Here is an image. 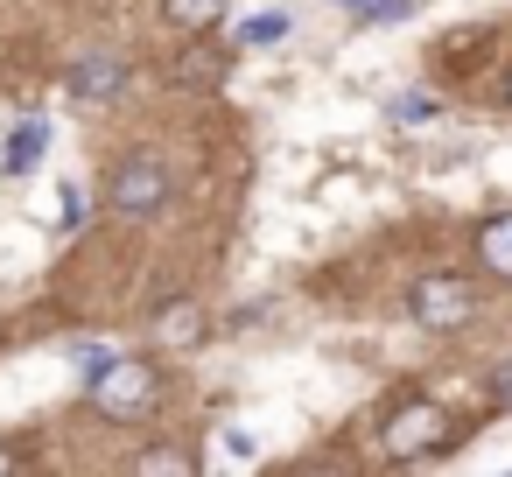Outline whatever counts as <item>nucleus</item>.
Listing matches in <instances>:
<instances>
[{"label": "nucleus", "mask_w": 512, "mask_h": 477, "mask_svg": "<svg viewBox=\"0 0 512 477\" xmlns=\"http://www.w3.org/2000/svg\"><path fill=\"white\" fill-rule=\"evenodd\" d=\"M43 141H50V127H43V120H29L22 134H8V176H29V169L43 162Z\"/></svg>", "instance_id": "obj_10"}, {"label": "nucleus", "mask_w": 512, "mask_h": 477, "mask_svg": "<svg viewBox=\"0 0 512 477\" xmlns=\"http://www.w3.org/2000/svg\"><path fill=\"white\" fill-rule=\"evenodd\" d=\"M120 85H127V71H120V64H106V57H92V64H78V71H71V92H78V99H113Z\"/></svg>", "instance_id": "obj_7"}, {"label": "nucleus", "mask_w": 512, "mask_h": 477, "mask_svg": "<svg viewBox=\"0 0 512 477\" xmlns=\"http://www.w3.org/2000/svg\"><path fill=\"white\" fill-rule=\"evenodd\" d=\"M428 113H435L428 99H393V120H400V127H407V120H428Z\"/></svg>", "instance_id": "obj_13"}, {"label": "nucleus", "mask_w": 512, "mask_h": 477, "mask_svg": "<svg viewBox=\"0 0 512 477\" xmlns=\"http://www.w3.org/2000/svg\"><path fill=\"white\" fill-rule=\"evenodd\" d=\"M155 330H162L169 344H197V337H204V309H197V302H162V309H155Z\"/></svg>", "instance_id": "obj_8"}, {"label": "nucleus", "mask_w": 512, "mask_h": 477, "mask_svg": "<svg viewBox=\"0 0 512 477\" xmlns=\"http://www.w3.org/2000/svg\"><path fill=\"white\" fill-rule=\"evenodd\" d=\"M407 302H414V323H428V330H456V323L477 309V288H470L463 274H421Z\"/></svg>", "instance_id": "obj_3"}, {"label": "nucleus", "mask_w": 512, "mask_h": 477, "mask_svg": "<svg viewBox=\"0 0 512 477\" xmlns=\"http://www.w3.org/2000/svg\"><path fill=\"white\" fill-rule=\"evenodd\" d=\"M162 197H169V169H162L155 155H127V162L113 169V211L148 218V211H162Z\"/></svg>", "instance_id": "obj_4"}, {"label": "nucleus", "mask_w": 512, "mask_h": 477, "mask_svg": "<svg viewBox=\"0 0 512 477\" xmlns=\"http://www.w3.org/2000/svg\"><path fill=\"white\" fill-rule=\"evenodd\" d=\"M162 400V372L148 358H99L92 365V407L106 421H141Z\"/></svg>", "instance_id": "obj_1"}, {"label": "nucleus", "mask_w": 512, "mask_h": 477, "mask_svg": "<svg viewBox=\"0 0 512 477\" xmlns=\"http://www.w3.org/2000/svg\"><path fill=\"white\" fill-rule=\"evenodd\" d=\"M337 8H351V15H358V8H365V0H337Z\"/></svg>", "instance_id": "obj_16"}, {"label": "nucleus", "mask_w": 512, "mask_h": 477, "mask_svg": "<svg viewBox=\"0 0 512 477\" xmlns=\"http://www.w3.org/2000/svg\"><path fill=\"white\" fill-rule=\"evenodd\" d=\"M281 36H288V15H246L232 43H281Z\"/></svg>", "instance_id": "obj_11"}, {"label": "nucleus", "mask_w": 512, "mask_h": 477, "mask_svg": "<svg viewBox=\"0 0 512 477\" xmlns=\"http://www.w3.org/2000/svg\"><path fill=\"white\" fill-rule=\"evenodd\" d=\"M491 407H512V365L491 372Z\"/></svg>", "instance_id": "obj_14"}, {"label": "nucleus", "mask_w": 512, "mask_h": 477, "mask_svg": "<svg viewBox=\"0 0 512 477\" xmlns=\"http://www.w3.org/2000/svg\"><path fill=\"white\" fill-rule=\"evenodd\" d=\"M134 470H148V477H155V470H190V456H183V449H141Z\"/></svg>", "instance_id": "obj_12"}, {"label": "nucleus", "mask_w": 512, "mask_h": 477, "mask_svg": "<svg viewBox=\"0 0 512 477\" xmlns=\"http://www.w3.org/2000/svg\"><path fill=\"white\" fill-rule=\"evenodd\" d=\"M477 260H484L491 274H505V281H512V211H505V218H491V225L477 232Z\"/></svg>", "instance_id": "obj_9"}, {"label": "nucleus", "mask_w": 512, "mask_h": 477, "mask_svg": "<svg viewBox=\"0 0 512 477\" xmlns=\"http://www.w3.org/2000/svg\"><path fill=\"white\" fill-rule=\"evenodd\" d=\"M169 8V22L183 29V36H211L218 22H225V0H162Z\"/></svg>", "instance_id": "obj_6"}, {"label": "nucleus", "mask_w": 512, "mask_h": 477, "mask_svg": "<svg viewBox=\"0 0 512 477\" xmlns=\"http://www.w3.org/2000/svg\"><path fill=\"white\" fill-rule=\"evenodd\" d=\"M449 435H456V421H449L435 400H407V407L386 421V449H393V456H407V463H414V456H442V449H449Z\"/></svg>", "instance_id": "obj_2"}, {"label": "nucleus", "mask_w": 512, "mask_h": 477, "mask_svg": "<svg viewBox=\"0 0 512 477\" xmlns=\"http://www.w3.org/2000/svg\"><path fill=\"white\" fill-rule=\"evenodd\" d=\"M0 463H8V449H0Z\"/></svg>", "instance_id": "obj_18"}, {"label": "nucleus", "mask_w": 512, "mask_h": 477, "mask_svg": "<svg viewBox=\"0 0 512 477\" xmlns=\"http://www.w3.org/2000/svg\"><path fill=\"white\" fill-rule=\"evenodd\" d=\"M64 225H71V232L85 225V190H64Z\"/></svg>", "instance_id": "obj_15"}, {"label": "nucleus", "mask_w": 512, "mask_h": 477, "mask_svg": "<svg viewBox=\"0 0 512 477\" xmlns=\"http://www.w3.org/2000/svg\"><path fill=\"white\" fill-rule=\"evenodd\" d=\"M169 78H176V85H218V78H225V50H211V43H183V57L169 64Z\"/></svg>", "instance_id": "obj_5"}, {"label": "nucleus", "mask_w": 512, "mask_h": 477, "mask_svg": "<svg viewBox=\"0 0 512 477\" xmlns=\"http://www.w3.org/2000/svg\"><path fill=\"white\" fill-rule=\"evenodd\" d=\"M505 99H512V78H505Z\"/></svg>", "instance_id": "obj_17"}]
</instances>
